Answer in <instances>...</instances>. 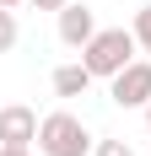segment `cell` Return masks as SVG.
Listing matches in <instances>:
<instances>
[{"instance_id": "obj_9", "label": "cell", "mask_w": 151, "mask_h": 156, "mask_svg": "<svg viewBox=\"0 0 151 156\" xmlns=\"http://www.w3.org/2000/svg\"><path fill=\"white\" fill-rule=\"evenodd\" d=\"M92 156H135V151H130L124 140H97V151H92Z\"/></svg>"}, {"instance_id": "obj_10", "label": "cell", "mask_w": 151, "mask_h": 156, "mask_svg": "<svg viewBox=\"0 0 151 156\" xmlns=\"http://www.w3.org/2000/svg\"><path fill=\"white\" fill-rule=\"evenodd\" d=\"M27 5H38V11H54V16H60L65 5H70V0H27Z\"/></svg>"}, {"instance_id": "obj_4", "label": "cell", "mask_w": 151, "mask_h": 156, "mask_svg": "<svg viewBox=\"0 0 151 156\" xmlns=\"http://www.w3.org/2000/svg\"><path fill=\"white\" fill-rule=\"evenodd\" d=\"M38 113L27 102H11V108H0V145H32L38 140Z\"/></svg>"}, {"instance_id": "obj_12", "label": "cell", "mask_w": 151, "mask_h": 156, "mask_svg": "<svg viewBox=\"0 0 151 156\" xmlns=\"http://www.w3.org/2000/svg\"><path fill=\"white\" fill-rule=\"evenodd\" d=\"M0 5H6V11H16V5H22V0H0Z\"/></svg>"}, {"instance_id": "obj_3", "label": "cell", "mask_w": 151, "mask_h": 156, "mask_svg": "<svg viewBox=\"0 0 151 156\" xmlns=\"http://www.w3.org/2000/svg\"><path fill=\"white\" fill-rule=\"evenodd\" d=\"M113 102L119 108H151V59H135V65H124L119 76H113Z\"/></svg>"}, {"instance_id": "obj_7", "label": "cell", "mask_w": 151, "mask_h": 156, "mask_svg": "<svg viewBox=\"0 0 151 156\" xmlns=\"http://www.w3.org/2000/svg\"><path fill=\"white\" fill-rule=\"evenodd\" d=\"M16 38H22L16 11H6V5H0V54H11V48H16Z\"/></svg>"}, {"instance_id": "obj_11", "label": "cell", "mask_w": 151, "mask_h": 156, "mask_svg": "<svg viewBox=\"0 0 151 156\" xmlns=\"http://www.w3.org/2000/svg\"><path fill=\"white\" fill-rule=\"evenodd\" d=\"M0 156H32L27 145H0Z\"/></svg>"}, {"instance_id": "obj_5", "label": "cell", "mask_w": 151, "mask_h": 156, "mask_svg": "<svg viewBox=\"0 0 151 156\" xmlns=\"http://www.w3.org/2000/svg\"><path fill=\"white\" fill-rule=\"evenodd\" d=\"M92 38H97V16H92V5H65L60 11V43H70V48H87Z\"/></svg>"}, {"instance_id": "obj_1", "label": "cell", "mask_w": 151, "mask_h": 156, "mask_svg": "<svg viewBox=\"0 0 151 156\" xmlns=\"http://www.w3.org/2000/svg\"><path fill=\"white\" fill-rule=\"evenodd\" d=\"M135 48H140V43H135V32H130V27H97V38L81 48V65H87L92 76L113 81L124 65H135Z\"/></svg>"}, {"instance_id": "obj_13", "label": "cell", "mask_w": 151, "mask_h": 156, "mask_svg": "<svg viewBox=\"0 0 151 156\" xmlns=\"http://www.w3.org/2000/svg\"><path fill=\"white\" fill-rule=\"evenodd\" d=\"M146 129H151V108H146Z\"/></svg>"}, {"instance_id": "obj_6", "label": "cell", "mask_w": 151, "mask_h": 156, "mask_svg": "<svg viewBox=\"0 0 151 156\" xmlns=\"http://www.w3.org/2000/svg\"><path fill=\"white\" fill-rule=\"evenodd\" d=\"M92 70L87 65H60V70H54V97H87L92 92Z\"/></svg>"}, {"instance_id": "obj_8", "label": "cell", "mask_w": 151, "mask_h": 156, "mask_svg": "<svg viewBox=\"0 0 151 156\" xmlns=\"http://www.w3.org/2000/svg\"><path fill=\"white\" fill-rule=\"evenodd\" d=\"M130 32H135V43H140V54L151 59V5H140V11H135V27H130Z\"/></svg>"}, {"instance_id": "obj_2", "label": "cell", "mask_w": 151, "mask_h": 156, "mask_svg": "<svg viewBox=\"0 0 151 156\" xmlns=\"http://www.w3.org/2000/svg\"><path fill=\"white\" fill-rule=\"evenodd\" d=\"M38 151L43 156H87L92 151V135H87V124L76 119V113H49L43 124H38Z\"/></svg>"}]
</instances>
